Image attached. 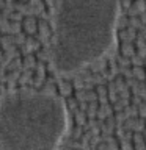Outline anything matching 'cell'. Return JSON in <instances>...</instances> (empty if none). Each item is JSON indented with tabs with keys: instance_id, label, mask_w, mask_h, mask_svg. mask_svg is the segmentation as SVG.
Returning <instances> with one entry per match:
<instances>
[{
	"instance_id": "1",
	"label": "cell",
	"mask_w": 146,
	"mask_h": 150,
	"mask_svg": "<svg viewBox=\"0 0 146 150\" xmlns=\"http://www.w3.org/2000/svg\"><path fill=\"white\" fill-rule=\"evenodd\" d=\"M122 0H57L52 14L49 59L60 75H71L112 49Z\"/></svg>"
},
{
	"instance_id": "2",
	"label": "cell",
	"mask_w": 146,
	"mask_h": 150,
	"mask_svg": "<svg viewBox=\"0 0 146 150\" xmlns=\"http://www.w3.org/2000/svg\"><path fill=\"white\" fill-rule=\"evenodd\" d=\"M68 125V106L54 92L21 88L0 96L2 150H57Z\"/></svg>"
},
{
	"instance_id": "3",
	"label": "cell",
	"mask_w": 146,
	"mask_h": 150,
	"mask_svg": "<svg viewBox=\"0 0 146 150\" xmlns=\"http://www.w3.org/2000/svg\"><path fill=\"white\" fill-rule=\"evenodd\" d=\"M121 50H122V55L127 56V58H132L137 52H135V45H134V42H124L121 47Z\"/></svg>"
},
{
	"instance_id": "4",
	"label": "cell",
	"mask_w": 146,
	"mask_h": 150,
	"mask_svg": "<svg viewBox=\"0 0 146 150\" xmlns=\"http://www.w3.org/2000/svg\"><path fill=\"white\" fill-rule=\"evenodd\" d=\"M137 50H138V56L146 58V41H145V38H138V39H137Z\"/></svg>"
},
{
	"instance_id": "5",
	"label": "cell",
	"mask_w": 146,
	"mask_h": 150,
	"mask_svg": "<svg viewBox=\"0 0 146 150\" xmlns=\"http://www.w3.org/2000/svg\"><path fill=\"white\" fill-rule=\"evenodd\" d=\"M132 75L137 77L138 80H145L146 78V74H145V70H143L141 66H134V69H132Z\"/></svg>"
},
{
	"instance_id": "6",
	"label": "cell",
	"mask_w": 146,
	"mask_h": 150,
	"mask_svg": "<svg viewBox=\"0 0 146 150\" xmlns=\"http://www.w3.org/2000/svg\"><path fill=\"white\" fill-rule=\"evenodd\" d=\"M140 114H141V117H145V116H146V106H145V105H141V106H140Z\"/></svg>"
}]
</instances>
